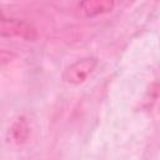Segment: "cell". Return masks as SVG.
I'll return each instance as SVG.
<instances>
[{
  "label": "cell",
  "mask_w": 160,
  "mask_h": 160,
  "mask_svg": "<svg viewBox=\"0 0 160 160\" xmlns=\"http://www.w3.org/2000/svg\"><path fill=\"white\" fill-rule=\"evenodd\" d=\"M0 36L34 41L38 38V30L31 22L24 19L8 16L0 10Z\"/></svg>",
  "instance_id": "6da1fadb"
},
{
  "label": "cell",
  "mask_w": 160,
  "mask_h": 160,
  "mask_svg": "<svg viewBox=\"0 0 160 160\" xmlns=\"http://www.w3.org/2000/svg\"><path fill=\"white\" fill-rule=\"evenodd\" d=\"M98 66V60L92 56L82 58L72 64H70L62 74V79L65 82L71 84V85H80L82 84L96 69Z\"/></svg>",
  "instance_id": "7a4b0ae2"
},
{
  "label": "cell",
  "mask_w": 160,
  "mask_h": 160,
  "mask_svg": "<svg viewBox=\"0 0 160 160\" xmlns=\"http://www.w3.org/2000/svg\"><path fill=\"white\" fill-rule=\"evenodd\" d=\"M114 6L115 2L110 0H86L78 4L80 12L86 18H92L109 12L114 9Z\"/></svg>",
  "instance_id": "3957f363"
},
{
  "label": "cell",
  "mask_w": 160,
  "mask_h": 160,
  "mask_svg": "<svg viewBox=\"0 0 160 160\" xmlns=\"http://www.w3.org/2000/svg\"><path fill=\"white\" fill-rule=\"evenodd\" d=\"M30 135V125L25 116H19L14 120L9 129V139L14 144H24L29 139Z\"/></svg>",
  "instance_id": "277c9868"
}]
</instances>
